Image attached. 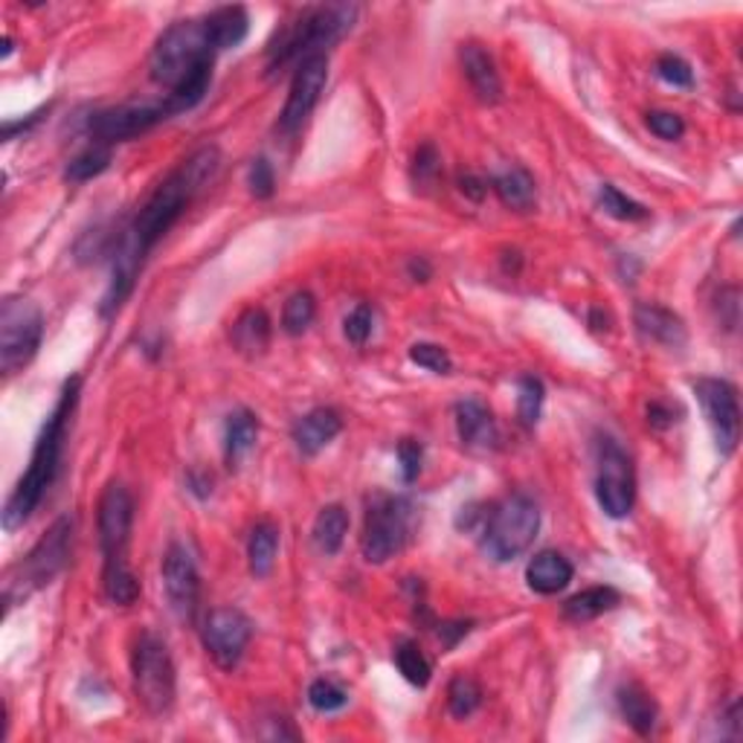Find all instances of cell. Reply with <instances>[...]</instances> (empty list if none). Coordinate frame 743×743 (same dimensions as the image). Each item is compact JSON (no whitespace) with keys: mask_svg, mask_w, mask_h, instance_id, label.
Segmentation results:
<instances>
[{"mask_svg":"<svg viewBox=\"0 0 743 743\" xmlns=\"http://www.w3.org/2000/svg\"><path fill=\"white\" fill-rule=\"evenodd\" d=\"M70 553H73V520L62 517L47 529L39 544L32 546L30 555L16 567V572L9 575L7 601L27 598L30 592L53 584L70 564Z\"/></svg>","mask_w":743,"mask_h":743,"instance_id":"52a82bcc","label":"cell"},{"mask_svg":"<svg viewBox=\"0 0 743 743\" xmlns=\"http://www.w3.org/2000/svg\"><path fill=\"white\" fill-rule=\"evenodd\" d=\"M247 186H250V195L259 200H268L270 195L277 192V175H274V166H270L268 157H256V161L250 163Z\"/></svg>","mask_w":743,"mask_h":743,"instance_id":"b9f144b4","label":"cell"},{"mask_svg":"<svg viewBox=\"0 0 743 743\" xmlns=\"http://www.w3.org/2000/svg\"><path fill=\"white\" fill-rule=\"evenodd\" d=\"M460 62L465 70V79L471 91L476 93V100L485 102V105H497L503 100V82H499L497 64H494V55L485 50L483 44L476 41H467L460 50Z\"/></svg>","mask_w":743,"mask_h":743,"instance_id":"ac0fdd59","label":"cell"},{"mask_svg":"<svg viewBox=\"0 0 743 743\" xmlns=\"http://www.w3.org/2000/svg\"><path fill=\"white\" fill-rule=\"evenodd\" d=\"M204 21H207L215 53L236 50V47L247 39V32H250V16H247V9L238 7V3L213 9L209 16H204Z\"/></svg>","mask_w":743,"mask_h":743,"instance_id":"603a6c76","label":"cell"},{"mask_svg":"<svg viewBox=\"0 0 743 743\" xmlns=\"http://www.w3.org/2000/svg\"><path fill=\"white\" fill-rule=\"evenodd\" d=\"M221 169V152L218 146H200L186 157L157 189L148 195V200L140 207L137 218L128 224V230L120 233L116 250L134 256L143 265L152 254L154 245L177 224V218L186 213L192 200L207 189Z\"/></svg>","mask_w":743,"mask_h":743,"instance_id":"6da1fadb","label":"cell"},{"mask_svg":"<svg viewBox=\"0 0 743 743\" xmlns=\"http://www.w3.org/2000/svg\"><path fill=\"white\" fill-rule=\"evenodd\" d=\"M47 111H50V107H39L35 114H27L23 120H7V123H3V140H16L18 134H27V131L35 128V125L44 120Z\"/></svg>","mask_w":743,"mask_h":743,"instance_id":"f6af8a7d","label":"cell"},{"mask_svg":"<svg viewBox=\"0 0 743 743\" xmlns=\"http://www.w3.org/2000/svg\"><path fill=\"white\" fill-rule=\"evenodd\" d=\"M200 639H204V648H207L215 665L221 671H233V668H238L247 644L254 639V621L247 619L238 607H218L204 619Z\"/></svg>","mask_w":743,"mask_h":743,"instance_id":"5bb4252c","label":"cell"},{"mask_svg":"<svg viewBox=\"0 0 743 743\" xmlns=\"http://www.w3.org/2000/svg\"><path fill=\"white\" fill-rule=\"evenodd\" d=\"M215 47L209 39L207 21L204 18H186V21L172 23L163 32L152 50V79L166 91H175L200 68L215 64Z\"/></svg>","mask_w":743,"mask_h":743,"instance_id":"277c9868","label":"cell"},{"mask_svg":"<svg viewBox=\"0 0 743 743\" xmlns=\"http://www.w3.org/2000/svg\"><path fill=\"white\" fill-rule=\"evenodd\" d=\"M372 329H375V311H372V306H367V302L354 306L343 322L345 340L354 345L367 343V340L372 338Z\"/></svg>","mask_w":743,"mask_h":743,"instance_id":"60d3db41","label":"cell"},{"mask_svg":"<svg viewBox=\"0 0 743 743\" xmlns=\"http://www.w3.org/2000/svg\"><path fill=\"white\" fill-rule=\"evenodd\" d=\"M572 564L555 549H544L529 560L526 567V584L529 590L537 596H558L560 590H567L569 581H572Z\"/></svg>","mask_w":743,"mask_h":743,"instance_id":"44dd1931","label":"cell"},{"mask_svg":"<svg viewBox=\"0 0 743 743\" xmlns=\"http://www.w3.org/2000/svg\"><path fill=\"white\" fill-rule=\"evenodd\" d=\"M340 430H343V419H340L338 410L317 406V410L306 413L302 419H297L291 436L293 445H297V451L302 456H317V453L326 451L340 436Z\"/></svg>","mask_w":743,"mask_h":743,"instance_id":"d6986e66","label":"cell"},{"mask_svg":"<svg viewBox=\"0 0 743 743\" xmlns=\"http://www.w3.org/2000/svg\"><path fill=\"white\" fill-rule=\"evenodd\" d=\"M648 128L659 140H680L685 134V123H682V116L674 114V111H651L648 114Z\"/></svg>","mask_w":743,"mask_h":743,"instance_id":"ee69618b","label":"cell"},{"mask_svg":"<svg viewBox=\"0 0 743 743\" xmlns=\"http://www.w3.org/2000/svg\"><path fill=\"white\" fill-rule=\"evenodd\" d=\"M111 146H102V143H91L85 152H79L73 161L68 163L64 169V180L68 184H87L93 177H100L102 172L111 166Z\"/></svg>","mask_w":743,"mask_h":743,"instance_id":"f546056e","label":"cell"},{"mask_svg":"<svg viewBox=\"0 0 743 743\" xmlns=\"http://www.w3.org/2000/svg\"><path fill=\"white\" fill-rule=\"evenodd\" d=\"M395 665H399L401 677H404L410 685H415V689H424L430 682V677H433V668H430L427 657H424L422 648L415 642H401L399 648H395Z\"/></svg>","mask_w":743,"mask_h":743,"instance_id":"e575fe53","label":"cell"},{"mask_svg":"<svg viewBox=\"0 0 743 743\" xmlns=\"http://www.w3.org/2000/svg\"><path fill=\"white\" fill-rule=\"evenodd\" d=\"M44 338V314L35 302L23 297H7L0 306V369L16 375L32 363Z\"/></svg>","mask_w":743,"mask_h":743,"instance_id":"9c48e42d","label":"cell"},{"mask_svg":"<svg viewBox=\"0 0 743 743\" xmlns=\"http://www.w3.org/2000/svg\"><path fill=\"white\" fill-rule=\"evenodd\" d=\"M456 433H460L462 445L476 453L494 451L499 442L494 413L476 399H465L456 404Z\"/></svg>","mask_w":743,"mask_h":743,"instance_id":"e0dca14e","label":"cell"},{"mask_svg":"<svg viewBox=\"0 0 743 743\" xmlns=\"http://www.w3.org/2000/svg\"><path fill=\"white\" fill-rule=\"evenodd\" d=\"M131 680L140 705L152 718H163L172 712L177 698V671L172 662L169 644L157 633H140L131 651Z\"/></svg>","mask_w":743,"mask_h":743,"instance_id":"8992f818","label":"cell"},{"mask_svg":"<svg viewBox=\"0 0 743 743\" xmlns=\"http://www.w3.org/2000/svg\"><path fill=\"white\" fill-rule=\"evenodd\" d=\"M694 395L703 406L705 424L712 430L714 445L721 456H732L741 442V404L737 390L723 378H700L694 381Z\"/></svg>","mask_w":743,"mask_h":743,"instance_id":"7c38bea8","label":"cell"},{"mask_svg":"<svg viewBox=\"0 0 743 743\" xmlns=\"http://www.w3.org/2000/svg\"><path fill=\"white\" fill-rule=\"evenodd\" d=\"M621 605V592L616 587H590V590L575 592L572 598L564 601V619L572 625H584L598 616L610 613Z\"/></svg>","mask_w":743,"mask_h":743,"instance_id":"484cf974","label":"cell"},{"mask_svg":"<svg viewBox=\"0 0 743 743\" xmlns=\"http://www.w3.org/2000/svg\"><path fill=\"white\" fill-rule=\"evenodd\" d=\"M256 438H259V419L250 410H236L227 415L224 424V460L227 465L236 467L245 460L247 453L254 451Z\"/></svg>","mask_w":743,"mask_h":743,"instance_id":"d4e9b609","label":"cell"},{"mask_svg":"<svg viewBox=\"0 0 743 743\" xmlns=\"http://www.w3.org/2000/svg\"><path fill=\"white\" fill-rule=\"evenodd\" d=\"M308 703H311V709L320 714L340 712V709L349 705V691H345L340 682L320 677V680H314L308 685Z\"/></svg>","mask_w":743,"mask_h":743,"instance_id":"8d00e7d4","label":"cell"},{"mask_svg":"<svg viewBox=\"0 0 743 743\" xmlns=\"http://www.w3.org/2000/svg\"><path fill=\"white\" fill-rule=\"evenodd\" d=\"M491 186L497 192V198L503 200L508 209H514V213H529V209L537 204L535 177H532L526 169L503 172V175H497L491 180Z\"/></svg>","mask_w":743,"mask_h":743,"instance_id":"83f0119b","label":"cell"},{"mask_svg":"<svg viewBox=\"0 0 743 743\" xmlns=\"http://www.w3.org/2000/svg\"><path fill=\"white\" fill-rule=\"evenodd\" d=\"M598 207L616 221H644L648 218V209L639 200L628 198L621 189H616L613 184H605L598 189Z\"/></svg>","mask_w":743,"mask_h":743,"instance_id":"d6a6232c","label":"cell"},{"mask_svg":"<svg viewBox=\"0 0 743 743\" xmlns=\"http://www.w3.org/2000/svg\"><path fill=\"white\" fill-rule=\"evenodd\" d=\"M544 401L546 390L544 381L535 375H523L517 381V415H520L523 427H535L540 422V413H544Z\"/></svg>","mask_w":743,"mask_h":743,"instance_id":"4dcf8cb0","label":"cell"},{"mask_svg":"<svg viewBox=\"0 0 743 743\" xmlns=\"http://www.w3.org/2000/svg\"><path fill=\"white\" fill-rule=\"evenodd\" d=\"M277 555H279L277 523L270 520L256 523L254 532H250V540H247V564H250V572H254L256 578H268V575L274 572Z\"/></svg>","mask_w":743,"mask_h":743,"instance_id":"4316f807","label":"cell"},{"mask_svg":"<svg viewBox=\"0 0 743 743\" xmlns=\"http://www.w3.org/2000/svg\"><path fill=\"white\" fill-rule=\"evenodd\" d=\"M653 70H657V76L662 79L665 85L694 87V70H691V64L685 62V59H680V55H674V53L659 55Z\"/></svg>","mask_w":743,"mask_h":743,"instance_id":"ab89813d","label":"cell"},{"mask_svg":"<svg viewBox=\"0 0 743 743\" xmlns=\"http://www.w3.org/2000/svg\"><path fill=\"white\" fill-rule=\"evenodd\" d=\"M79 390H82V378L73 375L64 383L53 413L47 415L44 427L39 433V442H35V451H32L30 467L18 479L16 491H12V497L7 499V508H3V529L7 532L21 529L23 523L35 514V508L41 506V499L50 491V485L55 483L59 465H62V451L64 438H68L70 419H73V410L79 404Z\"/></svg>","mask_w":743,"mask_h":743,"instance_id":"7a4b0ae2","label":"cell"},{"mask_svg":"<svg viewBox=\"0 0 743 743\" xmlns=\"http://www.w3.org/2000/svg\"><path fill=\"white\" fill-rule=\"evenodd\" d=\"M633 320H637V329L642 338L665 345V349H682L685 340H689V334H685V322L665 306L642 302V306H637Z\"/></svg>","mask_w":743,"mask_h":743,"instance_id":"ffe728a7","label":"cell"},{"mask_svg":"<svg viewBox=\"0 0 743 743\" xmlns=\"http://www.w3.org/2000/svg\"><path fill=\"white\" fill-rule=\"evenodd\" d=\"M169 107L166 102H137V105H116L93 111L87 120V134L93 143L102 146H114V143H128L169 120Z\"/></svg>","mask_w":743,"mask_h":743,"instance_id":"8fae6325","label":"cell"},{"mask_svg":"<svg viewBox=\"0 0 743 743\" xmlns=\"http://www.w3.org/2000/svg\"><path fill=\"white\" fill-rule=\"evenodd\" d=\"M102 587H105L107 601L116 607H131L140 598V578L131 567L102 572Z\"/></svg>","mask_w":743,"mask_h":743,"instance_id":"d590c367","label":"cell"},{"mask_svg":"<svg viewBox=\"0 0 743 743\" xmlns=\"http://www.w3.org/2000/svg\"><path fill=\"white\" fill-rule=\"evenodd\" d=\"M230 340L238 354L245 358H261L270 345V317L265 308H245L236 317L230 329Z\"/></svg>","mask_w":743,"mask_h":743,"instance_id":"7402d4cb","label":"cell"},{"mask_svg":"<svg viewBox=\"0 0 743 743\" xmlns=\"http://www.w3.org/2000/svg\"><path fill=\"white\" fill-rule=\"evenodd\" d=\"M358 7L352 3H326L302 9L291 23H285L268 47V73H279L288 64H302L311 55H326L354 27Z\"/></svg>","mask_w":743,"mask_h":743,"instance_id":"3957f363","label":"cell"},{"mask_svg":"<svg viewBox=\"0 0 743 743\" xmlns=\"http://www.w3.org/2000/svg\"><path fill=\"white\" fill-rule=\"evenodd\" d=\"M163 590L169 598L172 613L180 621L192 625L198 616L200 601V575L195 558L184 544H172L163 555Z\"/></svg>","mask_w":743,"mask_h":743,"instance_id":"9a60e30c","label":"cell"},{"mask_svg":"<svg viewBox=\"0 0 743 743\" xmlns=\"http://www.w3.org/2000/svg\"><path fill=\"white\" fill-rule=\"evenodd\" d=\"M413 503L395 494H378L367 506L361 553L369 564H386L404 549L413 532Z\"/></svg>","mask_w":743,"mask_h":743,"instance_id":"ba28073f","label":"cell"},{"mask_svg":"<svg viewBox=\"0 0 743 743\" xmlns=\"http://www.w3.org/2000/svg\"><path fill=\"white\" fill-rule=\"evenodd\" d=\"M410 361H413L415 367L433 372V375H451L453 372L451 354L436 343H413L410 345Z\"/></svg>","mask_w":743,"mask_h":743,"instance_id":"f35d334b","label":"cell"},{"mask_svg":"<svg viewBox=\"0 0 743 743\" xmlns=\"http://www.w3.org/2000/svg\"><path fill=\"white\" fill-rule=\"evenodd\" d=\"M410 175H413L415 189L427 192L436 186L438 175H442V157H438L433 143L419 146V152H415V157H413V169H410Z\"/></svg>","mask_w":743,"mask_h":743,"instance_id":"74e56055","label":"cell"},{"mask_svg":"<svg viewBox=\"0 0 743 743\" xmlns=\"http://www.w3.org/2000/svg\"><path fill=\"white\" fill-rule=\"evenodd\" d=\"M540 532V508L526 494L506 497L494 512L485 514L483 553L497 564H512L526 555Z\"/></svg>","mask_w":743,"mask_h":743,"instance_id":"5b68a950","label":"cell"},{"mask_svg":"<svg viewBox=\"0 0 743 743\" xmlns=\"http://www.w3.org/2000/svg\"><path fill=\"white\" fill-rule=\"evenodd\" d=\"M311 535H314V546L322 555H338L345 535H349V512L338 506V503L320 508Z\"/></svg>","mask_w":743,"mask_h":743,"instance_id":"f1b7e54d","label":"cell"},{"mask_svg":"<svg viewBox=\"0 0 743 743\" xmlns=\"http://www.w3.org/2000/svg\"><path fill=\"white\" fill-rule=\"evenodd\" d=\"M479 705H483V689L476 685V680L462 674L447 685V709H451V714L456 721L471 718Z\"/></svg>","mask_w":743,"mask_h":743,"instance_id":"836d02e7","label":"cell"},{"mask_svg":"<svg viewBox=\"0 0 743 743\" xmlns=\"http://www.w3.org/2000/svg\"><path fill=\"white\" fill-rule=\"evenodd\" d=\"M596 499L610 520H625L637 503L633 462L616 438H598L596 445Z\"/></svg>","mask_w":743,"mask_h":743,"instance_id":"30bf717a","label":"cell"},{"mask_svg":"<svg viewBox=\"0 0 743 743\" xmlns=\"http://www.w3.org/2000/svg\"><path fill=\"white\" fill-rule=\"evenodd\" d=\"M317 317V299L311 297L308 291H297L282 308V329L285 334H291V338H299V334H306L311 329V322Z\"/></svg>","mask_w":743,"mask_h":743,"instance_id":"1f68e13d","label":"cell"},{"mask_svg":"<svg viewBox=\"0 0 743 743\" xmlns=\"http://www.w3.org/2000/svg\"><path fill=\"white\" fill-rule=\"evenodd\" d=\"M467 630H471V621H445L438 625V639L445 648H453L462 637H467Z\"/></svg>","mask_w":743,"mask_h":743,"instance_id":"bcb514c9","label":"cell"},{"mask_svg":"<svg viewBox=\"0 0 743 743\" xmlns=\"http://www.w3.org/2000/svg\"><path fill=\"white\" fill-rule=\"evenodd\" d=\"M189 491L195 497L207 499L213 494V479L207 474H200V471H192L189 474Z\"/></svg>","mask_w":743,"mask_h":743,"instance_id":"681fc988","label":"cell"},{"mask_svg":"<svg viewBox=\"0 0 743 743\" xmlns=\"http://www.w3.org/2000/svg\"><path fill=\"white\" fill-rule=\"evenodd\" d=\"M460 189L465 192L467 198L483 200L485 192H488V186H485V180H479L476 175H465V177H460Z\"/></svg>","mask_w":743,"mask_h":743,"instance_id":"7dc6e473","label":"cell"},{"mask_svg":"<svg viewBox=\"0 0 743 743\" xmlns=\"http://www.w3.org/2000/svg\"><path fill=\"white\" fill-rule=\"evenodd\" d=\"M422 462H424V447L415 442V438H404L399 445V465H401V479L406 485L415 483L419 474H422Z\"/></svg>","mask_w":743,"mask_h":743,"instance_id":"7bdbcfd3","label":"cell"},{"mask_svg":"<svg viewBox=\"0 0 743 743\" xmlns=\"http://www.w3.org/2000/svg\"><path fill=\"white\" fill-rule=\"evenodd\" d=\"M410 277L415 279V282H427L430 279V265L424 259H413L410 261Z\"/></svg>","mask_w":743,"mask_h":743,"instance_id":"f907efd6","label":"cell"},{"mask_svg":"<svg viewBox=\"0 0 743 743\" xmlns=\"http://www.w3.org/2000/svg\"><path fill=\"white\" fill-rule=\"evenodd\" d=\"M100 546L107 569L128 567L131 526H134V499L123 483H111L100 499Z\"/></svg>","mask_w":743,"mask_h":743,"instance_id":"4fadbf2b","label":"cell"},{"mask_svg":"<svg viewBox=\"0 0 743 743\" xmlns=\"http://www.w3.org/2000/svg\"><path fill=\"white\" fill-rule=\"evenodd\" d=\"M648 424L659 430L671 427V424H674V413L662 404H651V410H648Z\"/></svg>","mask_w":743,"mask_h":743,"instance_id":"c3c4849f","label":"cell"},{"mask_svg":"<svg viewBox=\"0 0 743 743\" xmlns=\"http://www.w3.org/2000/svg\"><path fill=\"white\" fill-rule=\"evenodd\" d=\"M326 85H329V55H311L299 64L297 73H293L291 91H288V102H285L282 116H279V128L285 134H293L306 125Z\"/></svg>","mask_w":743,"mask_h":743,"instance_id":"2e32d148","label":"cell"},{"mask_svg":"<svg viewBox=\"0 0 743 743\" xmlns=\"http://www.w3.org/2000/svg\"><path fill=\"white\" fill-rule=\"evenodd\" d=\"M9 53H12V39L7 35V39H3V59H7Z\"/></svg>","mask_w":743,"mask_h":743,"instance_id":"816d5d0a","label":"cell"},{"mask_svg":"<svg viewBox=\"0 0 743 743\" xmlns=\"http://www.w3.org/2000/svg\"><path fill=\"white\" fill-rule=\"evenodd\" d=\"M616 700H619L621 718L628 721V726L642 737L651 735L653 729H657V718H659L657 700H653L651 694L639 685V682H628V685H621Z\"/></svg>","mask_w":743,"mask_h":743,"instance_id":"cb8c5ba5","label":"cell"}]
</instances>
